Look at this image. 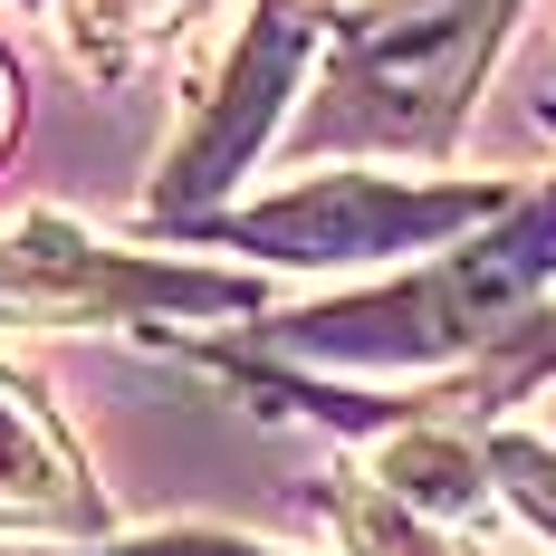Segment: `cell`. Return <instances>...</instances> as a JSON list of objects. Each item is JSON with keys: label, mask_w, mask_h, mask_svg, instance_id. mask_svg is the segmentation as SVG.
<instances>
[{"label": "cell", "mask_w": 556, "mask_h": 556, "mask_svg": "<svg viewBox=\"0 0 556 556\" xmlns=\"http://www.w3.org/2000/svg\"><path fill=\"white\" fill-rule=\"evenodd\" d=\"M518 0H355L327 29V87L298 125L307 154L393 144V154H442L470 115V87L500 49Z\"/></svg>", "instance_id": "1"}, {"label": "cell", "mask_w": 556, "mask_h": 556, "mask_svg": "<svg viewBox=\"0 0 556 556\" xmlns=\"http://www.w3.org/2000/svg\"><path fill=\"white\" fill-rule=\"evenodd\" d=\"M547 269H556V182L528 192L490 240L451 250L442 269L345 298V307H307V317L269 327V345L317 355V365H451V355H480V345L528 327Z\"/></svg>", "instance_id": "2"}, {"label": "cell", "mask_w": 556, "mask_h": 556, "mask_svg": "<svg viewBox=\"0 0 556 556\" xmlns=\"http://www.w3.org/2000/svg\"><path fill=\"white\" fill-rule=\"evenodd\" d=\"M518 212L508 182H393V173H317L298 192H278L260 212H222V222H182L192 240L222 250H260L288 269H365V260H413L442 250L451 230Z\"/></svg>", "instance_id": "3"}, {"label": "cell", "mask_w": 556, "mask_h": 556, "mask_svg": "<svg viewBox=\"0 0 556 556\" xmlns=\"http://www.w3.org/2000/svg\"><path fill=\"white\" fill-rule=\"evenodd\" d=\"M327 29H336V20H327V10H307V0H250V20H240V39H230L212 97L192 106L182 144L164 154L154 192H144L154 222H202V202L230 192L240 173L260 164L278 106L298 97V77H307V58L327 49Z\"/></svg>", "instance_id": "4"}, {"label": "cell", "mask_w": 556, "mask_h": 556, "mask_svg": "<svg viewBox=\"0 0 556 556\" xmlns=\"http://www.w3.org/2000/svg\"><path fill=\"white\" fill-rule=\"evenodd\" d=\"M260 307L250 278L182 269V260H135L106 240H77L67 222L0 230V317H240Z\"/></svg>", "instance_id": "5"}, {"label": "cell", "mask_w": 556, "mask_h": 556, "mask_svg": "<svg viewBox=\"0 0 556 556\" xmlns=\"http://www.w3.org/2000/svg\"><path fill=\"white\" fill-rule=\"evenodd\" d=\"M0 518L10 528H77V538L106 528V500H97L87 460L39 413V393L10 384V375H0Z\"/></svg>", "instance_id": "6"}, {"label": "cell", "mask_w": 556, "mask_h": 556, "mask_svg": "<svg viewBox=\"0 0 556 556\" xmlns=\"http://www.w3.org/2000/svg\"><path fill=\"white\" fill-rule=\"evenodd\" d=\"M375 480L403 508H422V518H480L490 508V451H470L442 422H413V432L375 442Z\"/></svg>", "instance_id": "7"}, {"label": "cell", "mask_w": 556, "mask_h": 556, "mask_svg": "<svg viewBox=\"0 0 556 556\" xmlns=\"http://www.w3.org/2000/svg\"><path fill=\"white\" fill-rule=\"evenodd\" d=\"M336 538H345V556H470L460 538H442L422 508L393 500L375 470H345V480H336Z\"/></svg>", "instance_id": "8"}, {"label": "cell", "mask_w": 556, "mask_h": 556, "mask_svg": "<svg viewBox=\"0 0 556 556\" xmlns=\"http://www.w3.org/2000/svg\"><path fill=\"white\" fill-rule=\"evenodd\" d=\"M58 20H67V49L87 67H125L182 20V0H58Z\"/></svg>", "instance_id": "9"}, {"label": "cell", "mask_w": 556, "mask_h": 556, "mask_svg": "<svg viewBox=\"0 0 556 556\" xmlns=\"http://www.w3.org/2000/svg\"><path fill=\"white\" fill-rule=\"evenodd\" d=\"M490 480H500L508 500H518V508H528V518L556 538V451H547V442H528V432H500V442H490Z\"/></svg>", "instance_id": "10"}, {"label": "cell", "mask_w": 556, "mask_h": 556, "mask_svg": "<svg viewBox=\"0 0 556 556\" xmlns=\"http://www.w3.org/2000/svg\"><path fill=\"white\" fill-rule=\"evenodd\" d=\"M10 97H20V87H10V58H0V135H10Z\"/></svg>", "instance_id": "11"}]
</instances>
